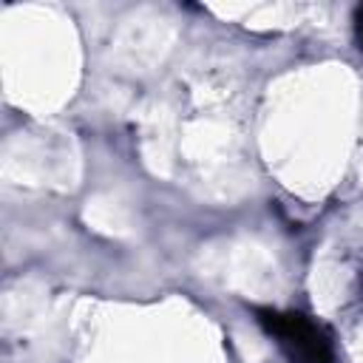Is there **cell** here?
<instances>
[{
  "instance_id": "cell-1",
  "label": "cell",
  "mask_w": 363,
  "mask_h": 363,
  "mask_svg": "<svg viewBox=\"0 0 363 363\" xmlns=\"http://www.w3.org/2000/svg\"><path fill=\"white\" fill-rule=\"evenodd\" d=\"M255 320L261 323L267 335L278 340L289 363H335L332 337L309 315L292 312V309L281 312V309L261 306L255 309Z\"/></svg>"
},
{
  "instance_id": "cell-2",
  "label": "cell",
  "mask_w": 363,
  "mask_h": 363,
  "mask_svg": "<svg viewBox=\"0 0 363 363\" xmlns=\"http://www.w3.org/2000/svg\"><path fill=\"white\" fill-rule=\"evenodd\" d=\"M352 23H354V40H357V48L363 51V3L354 9V17H352Z\"/></svg>"
}]
</instances>
